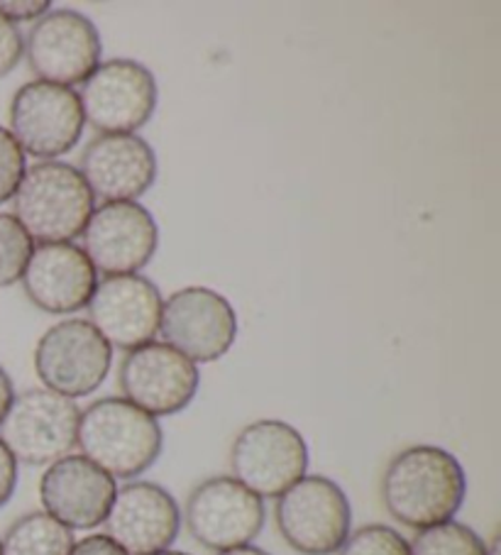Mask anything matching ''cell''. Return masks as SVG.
<instances>
[{"label": "cell", "instance_id": "6da1fadb", "mask_svg": "<svg viewBox=\"0 0 501 555\" xmlns=\"http://www.w3.org/2000/svg\"><path fill=\"white\" fill-rule=\"evenodd\" d=\"M465 496V467L438 446H411L397 453L382 477L384 509L416 531L452 521Z\"/></svg>", "mask_w": 501, "mask_h": 555}, {"label": "cell", "instance_id": "7a4b0ae2", "mask_svg": "<svg viewBox=\"0 0 501 555\" xmlns=\"http://www.w3.org/2000/svg\"><path fill=\"white\" fill-rule=\"evenodd\" d=\"M76 446L113 480H134L159 461L164 434L157 418L128 399L103 397L81 411Z\"/></svg>", "mask_w": 501, "mask_h": 555}, {"label": "cell", "instance_id": "3957f363", "mask_svg": "<svg viewBox=\"0 0 501 555\" xmlns=\"http://www.w3.org/2000/svg\"><path fill=\"white\" fill-rule=\"evenodd\" d=\"M13 206L33 243H74L95 210V198L79 169L54 159L25 169Z\"/></svg>", "mask_w": 501, "mask_h": 555}, {"label": "cell", "instance_id": "277c9868", "mask_svg": "<svg viewBox=\"0 0 501 555\" xmlns=\"http://www.w3.org/2000/svg\"><path fill=\"white\" fill-rule=\"evenodd\" d=\"M277 529L301 555H333L352 529V506L343 487L323 475H304L277 496Z\"/></svg>", "mask_w": 501, "mask_h": 555}, {"label": "cell", "instance_id": "5b68a950", "mask_svg": "<svg viewBox=\"0 0 501 555\" xmlns=\"http://www.w3.org/2000/svg\"><path fill=\"white\" fill-rule=\"evenodd\" d=\"M81 409L50 389H27L15 395L0 424V440L17 463L50 467L72 455L79 434Z\"/></svg>", "mask_w": 501, "mask_h": 555}, {"label": "cell", "instance_id": "8992f818", "mask_svg": "<svg viewBox=\"0 0 501 555\" xmlns=\"http://www.w3.org/2000/svg\"><path fill=\"white\" fill-rule=\"evenodd\" d=\"M230 470L259 500H277L308 473L306 438L286 421H255L235 436Z\"/></svg>", "mask_w": 501, "mask_h": 555}, {"label": "cell", "instance_id": "52a82bcc", "mask_svg": "<svg viewBox=\"0 0 501 555\" xmlns=\"http://www.w3.org/2000/svg\"><path fill=\"white\" fill-rule=\"evenodd\" d=\"M84 120L101 135H138L157 111L154 74L134 60H108L81 83Z\"/></svg>", "mask_w": 501, "mask_h": 555}, {"label": "cell", "instance_id": "ba28073f", "mask_svg": "<svg viewBox=\"0 0 501 555\" xmlns=\"http://www.w3.org/2000/svg\"><path fill=\"white\" fill-rule=\"evenodd\" d=\"M113 365V348L89 319H66L52 325L35 348V372L44 389L66 399L93 395Z\"/></svg>", "mask_w": 501, "mask_h": 555}, {"label": "cell", "instance_id": "9c48e42d", "mask_svg": "<svg viewBox=\"0 0 501 555\" xmlns=\"http://www.w3.org/2000/svg\"><path fill=\"white\" fill-rule=\"evenodd\" d=\"M84 128L79 93L66 86L30 81L13 95L11 135L25 155L54 162L79 145Z\"/></svg>", "mask_w": 501, "mask_h": 555}, {"label": "cell", "instance_id": "30bf717a", "mask_svg": "<svg viewBox=\"0 0 501 555\" xmlns=\"http://www.w3.org/2000/svg\"><path fill=\"white\" fill-rule=\"evenodd\" d=\"M265 502L235 477H208L194 487L184 506V524L204 548L223 553L253 545L265 529Z\"/></svg>", "mask_w": 501, "mask_h": 555}, {"label": "cell", "instance_id": "8fae6325", "mask_svg": "<svg viewBox=\"0 0 501 555\" xmlns=\"http://www.w3.org/2000/svg\"><path fill=\"white\" fill-rule=\"evenodd\" d=\"M103 42L99 27L79 11H50L25 37V56L37 81L72 86L84 83L101 64Z\"/></svg>", "mask_w": 501, "mask_h": 555}, {"label": "cell", "instance_id": "7c38bea8", "mask_svg": "<svg viewBox=\"0 0 501 555\" xmlns=\"http://www.w3.org/2000/svg\"><path fill=\"white\" fill-rule=\"evenodd\" d=\"M159 333L167 346L191 362H216L233 348L237 315L223 294L187 286L162 304Z\"/></svg>", "mask_w": 501, "mask_h": 555}, {"label": "cell", "instance_id": "4fadbf2b", "mask_svg": "<svg viewBox=\"0 0 501 555\" xmlns=\"http://www.w3.org/2000/svg\"><path fill=\"white\" fill-rule=\"evenodd\" d=\"M84 247L95 272L105 276L140 274L159 247L157 220L138 201L103 204L84 228Z\"/></svg>", "mask_w": 501, "mask_h": 555}, {"label": "cell", "instance_id": "5bb4252c", "mask_svg": "<svg viewBox=\"0 0 501 555\" xmlns=\"http://www.w3.org/2000/svg\"><path fill=\"white\" fill-rule=\"evenodd\" d=\"M201 385L196 362L167 343L152 340L130 350L120 365L123 399L150 416H175L194 401Z\"/></svg>", "mask_w": 501, "mask_h": 555}, {"label": "cell", "instance_id": "9a60e30c", "mask_svg": "<svg viewBox=\"0 0 501 555\" xmlns=\"http://www.w3.org/2000/svg\"><path fill=\"white\" fill-rule=\"evenodd\" d=\"M159 286L142 274L105 276L99 282L89 309V323L113 350H138L154 340L162 321Z\"/></svg>", "mask_w": 501, "mask_h": 555}, {"label": "cell", "instance_id": "2e32d148", "mask_svg": "<svg viewBox=\"0 0 501 555\" xmlns=\"http://www.w3.org/2000/svg\"><path fill=\"white\" fill-rule=\"evenodd\" d=\"M105 535L128 555H157L179 539L181 509L157 482H128L115 492Z\"/></svg>", "mask_w": 501, "mask_h": 555}, {"label": "cell", "instance_id": "e0dca14e", "mask_svg": "<svg viewBox=\"0 0 501 555\" xmlns=\"http://www.w3.org/2000/svg\"><path fill=\"white\" fill-rule=\"evenodd\" d=\"M118 492L108 473L86 461L84 455H66L47 467L40 480L44 512L72 531H91L105 521Z\"/></svg>", "mask_w": 501, "mask_h": 555}, {"label": "cell", "instance_id": "ac0fdd59", "mask_svg": "<svg viewBox=\"0 0 501 555\" xmlns=\"http://www.w3.org/2000/svg\"><path fill=\"white\" fill-rule=\"evenodd\" d=\"M79 171L103 204L138 201L157 181V155L140 135H99L86 145Z\"/></svg>", "mask_w": 501, "mask_h": 555}, {"label": "cell", "instance_id": "d6986e66", "mask_svg": "<svg viewBox=\"0 0 501 555\" xmlns=\"http://www.w3.org/2000/svg\"><path fill=\"white\" fill-rule=\"evenodd\" d=\"M21 282L37 309L66 315L89 306L99 286V272L74 243H47L35 245Z\"/></svg>", "mask_w": 501, "mask_h": 555}, {"label": "cell", "instance_id": "ffe728a7", "mask_svg": "<svg viewBox=\"0 0 501 555\" xmlns=\"http://www.w3.org/2000/svg\"><path fill=\"white\" fill-rule=\"evenodd\" d=\"M74 531L47 512H30L13 521L0 541V555H69Z\"/></svg>", "mask_w": 501, "mask_h": 555}, {"label": "cell", "instance_id": "44dd1931", "mask_svg": "<svg viewBox=\"0 0 501 555\" xmlns=\"http://www.w3.org/2000/svg\"><path fill=\"white\" fill-rule=\"evenodd\" d=\"M411 555H487V543L467 524L446 521L423 529L409 543Z\"/></svg>", "mask_w": 501, "mask_h": 555}, {"label": "cell", "instance_id": "7402d4cb", "mask_svg": "<svg viewBox=\"0 0 501 555\" xmlns=\"http://www.w3.org/2000/svg\"><path fill=\"white\" fill-rule=\"evenodd\" d=\"M35 250L33 237L13 214H0V289L23 280L27 260Z\"/></svg>", "mask_w": 501, "mask_h": 555}, {"label": "cell", "instance_id": "603a6c76", "mask_svg": "<svg viewBox=\"0 0 501 555\" xmlns=\"http://www.w3.org/2000/svg\"><path fill=\"white\" fill-rule=\"evenodd\" d=\"M338 555H411L409 541L384 524H368L358 531H350Z\"/></svg>", "mask_w": 501, "mask_h": 555}, {"label": "cell", "instance_id": "cb8c5ba5", "mask_svg": "<svg viewBox=\"0 0 501 555\" xmlns=\"http://www.w3.org/2000/svg\"><path fill=\"white\" fill-rule=\"evenodd\" d=\"M27 169L25 152L17 145L11 130L0 126V206L8 204L21 186Z\"/></svg>", "mask_w": 501, "mask_h": 555}, {"label": "cell", "instance_id": "d4e9b609", "mask_svg": "<svg viewBox=\"0 0 501 555\" xmlns=\"http://www.w3.org/2000/svg\"><path fill=\"white\" fill-rule=\"evenodd\" d=\"M25 56V37L17 30V25L5 21L0 15V79H5L8 74L15 72V66L21 64Z\"/></svg>", "mask_w": 501, "mask_h": 555}, {"label": "cell", "instance_id": "484cf974", "mask_svg": "<svg viewBox=\"0 0 501 555\" xmlns=\"http://www.w3.org/2000/svg\"><path fill=\"white\" fill-rule=\"evenodd\" d=\"M50 11V0H25V3H21V0H0V15H3L5 21H11L13 25L40 21V17Z\"/></svg>", "mask_w": 501, "mask_h": 555}, {"label": "cell", "instance_id": "4316f807", "mask_svg": "<svg viewBox=\"0 0 501 555\" xmlns=\"http://www.w3.org/2000/svg\"><path fill=\"white\" fill-rule=\"evenodd\" d=\"M17 490V461L0 440V509L13 500Z\"/></svg>", "mask_w": 501, "mask_h": 555}, {"label": "cell", "instance_id": "83f0119b", "mask_svg": "<svg viewBox=\"0 0 501 555\" xmlns=\"http://www.w3.org/2000/svg\"><path fill=\"white\" fill-rule=\"evenodd\" d=\"M69 555H128L118 543L111 541L105 533H91L76 541Z\"/></svg>", "mask_w": 501, "mask_h": 555}, {"label": "cell", "instance_id": "f1b7e54d", "mask_svg": "<svg viewBox=\"0 0 501 555\" xmlns=\"http://www.w3.org/2000/svg\"><path fill=\"white\" fill-rule=\"evenodd\" d=\"M13 399H15L13 379L3 367H0V424H3L8 409H11V404H13Z\"/></svg>", "mask_w": 501, "mask_h": 555}, {"label": "cell", "instance_id": "f546056e", "mask_svg": "<svg viewBox=\"0 0 501 555\" xmlns=\"http://www.w3.org/2000/svg\"><path fill=\"white\" fill-rule=\"evenodd\" d=\"M218 555H269V553L257 548V545H240V548H230V551H223Z\"/></svg>", "mask_w": 501, "mask_h": 555}, {"label": "cell", "instance_id": "4dcf8cb0", "mask_svg": "<svg viewBox=\"0 0 501 555\" xmlns=\"http://www.w3.org/2000/svg\"><path fill=\"white\" fill-rule=\"evenodd\" d=\"M487 555H501V543H499V535L491 539V543L487 545Z\"/></svg>", "mask_w": 501, "mask_h": 555}, {"label": "cell", "instance_id": "1f68e13d", "mask_svg": "<svg viewBox=\"0 0 501 555\" xmlns=\"http://www.w3.org/2000/svg\"><path fill=\"white\" fill-rule=\"evenodd\" d=\"M157 555H189V553H184V551H164V553H157Z\"/></svg>", "mask_w": 501, "mask_h": 555}]
</instances>
